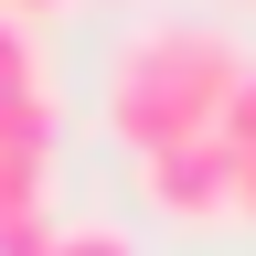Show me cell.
<instances>
[{"label": "cell", "instance_id": "obj_8", "mask_svg": "<svg viewBox=\"0 0 256 256\" xmlns=\"http://www.w3.org/2000/svg\"><path fill=\"white\" fill-rule=\"evenodd\" d=\"M0 11H11V22H32V11H64V0H0Z\"/></svg>", "mask_w": 256, "mask_h": 256}, {"label": "cell", "instance_id": "obj_1", "mask_svg": "<svg viewBox=\"0 0 256 256\" xmlns=\"http://www.w3.org/2000/svg\"><path fill=\"white\" fill-rule=\"evenodd\" d=\"M246 43L214 22H139L128 43L107 54V128L128 150H182V139H214L224 107L246 86Z\"/></svg>", "mask_w": 256, "mask_h": 256}, {"label": "cell", "instance_id": "obj_2", "mask_svg": "<svg viewBox=\"0 0 256 256\" xmlns=\"http://www.w3.org/2000/svg\"><path fill=\"white\" fill-rule=\"evenodd\" d=\"M139 192H150L171 224L235 214V150H224V128H214V139H182V150H139Z\"/></svg>", "mask_w": 256, "mask_h": 256}, {"label": "cell", "instance_id": "obj_7", "mask_svg": "<svg viewBox=\"0 0 256 256\" xmlns=\"http://www.w3.org/2000/svg\"><path fill=\"white\" fill-rule=\"evenodd\" d=\"M32 75H43V54H32V32L0 11V86H32Z\"/></svg>", "mask_w": 256, "mask_h": 256}, {"label": "cell", "instance_id": "obj_9", "mask_svg": "<svg viewBox=\"0 0 256 256\" xmlns=\"http://www.w3.org/2000/svg\"><path fill=\"white\" fill-rule=\"evenodd\" d=\"M246 11H256V0H246Z\"/></svg>", "mask_w": 256, "mask_h": 256}, {"label": "cell", "instance_id": "obj_3", "mask_svg": "<svg viewBox=\"0 0 256 256\" xmlns=\"http://www.w3.org/2000/svg\"><path fill=\"white\" fill-rule=\"evenodd\" d=\"M54 128H64V107H54V86H43V75H32V86H0V150L54 160Z\"/></svg>", "mask_w": 256, "mask_h": 256}, {"label": "cell", "instance_id": "obj_5", "mask_svg": "<svg viewBox=\"0 0 256 256\" xmlns=\"http://www.w3.org/2000/svg\"><path fill=\"white\" fill-rule=\"evenodd\" d=\"M224 150H235V214H256V64H246L235 107H224Z\"/></svg>", "mask_w": 256, "mask_h": 256}, {"label": "cell", "instance_id": "obj_6", "mask_svg": "<svg viewBox=\"0 0 256 256\" xmlns=\"http://www.w3.org/2000/svg\"><path fill=\"white\" fill-rule=\"evenodd\" d=\"M43 256H139V246H128L118 224H54V246H43Z\"/></svg>", "mask_w": 256, "mask_h": 256}, {"label": "cell", "instance_id": "obj_4", "mask_svg": "<svg viewBox=\"0 0 256 256\" xmlns=\"http://www.w3.org/2000/svg\"><path fill=\"white\" fill-rule=\"evenodd\" d=\"M43 192H54V160L0 150V235H11V224H43Z\"/></svg>", "mask_w": 256, "mask_h": 256}]
</instances>
